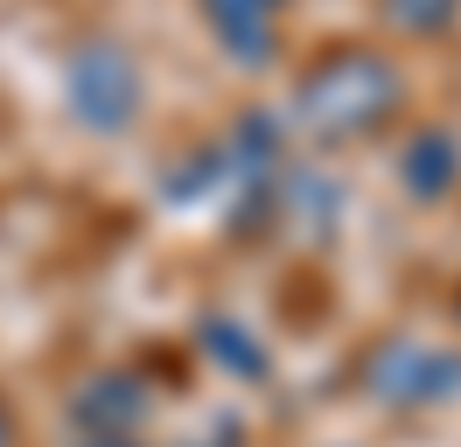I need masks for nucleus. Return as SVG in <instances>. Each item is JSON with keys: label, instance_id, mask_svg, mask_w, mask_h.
I'll return each mask as SVG.
<instances>
[{"label": "nucleus", "instance_id": "20e7f679", "mask_svg": "<svg viewBox=\"0 0 461 447\" xmlns=\"http://www.w3.org/2000/svg\"><path fill=\"white\" fill-rule=\"evenodd\" d=\"M210 14H217V28H224L238 63H266L273 56V14H280V0H210Z\"/></svg>", "mask_w": 461, "mask_h": 447}, {"label": "nucleus", "instance_id": "39448f33", "mask_svg": "<svg viewBox=\"0 0 461 447\" xmlns=\"http://www.w3.org/2000/svg\"><path fill=\"white\" fill-rule=\"evenodd\" d=\"M455 168H461V147L447 133H420L412 147H405V182L420 196H440L447 182H455Z\"/></svg>", "mask_w": 461, "mask_h": 447}, {"label": "nucleus", "instance_id": "f03ea898", "mask_svg": "<svg viewBox=\"0 0 461 447\" xmlns=\"http://www.w3.org/2000/svg\"><path fill=\"white\" fill-rule=\"evenodd\" d=\"M70 112L85 119L91 133H119V126H133V112H140V70H133V56L113 50V42H91L85 56H70Z\"/></svg>", "mask_w": 461, "mask_h": 447}, {"label": "nucleus", "instance_id": "423d86ee", "mask_svg": "<svg viewBox=\"0 0 461 447\" xmlns=\"http://www.w3.org/2000/svg\"><path fill=\"white\" fill-rule=\"evenodd\" d=\"M392 22H405V28H440V22H455V0H392Z\"/></svg>", "mask_w": 461, "mask_h": 447}, {"label": "nucleus", "instance_id": "6e6552de", "mask_svg": "<svg viewBox=\"0 0 461 447\" xmlns=\"http://www.w3.org/2000/svg\"><path fill=\"white\" fill-rule=\"evenodd\" d=\"M98 447H126V441H119V433H113V441H98Z\"/></svg>", "mask_w": 461, "mask_h": 447}, {"label": "nucleus", "instance_id": "7ed1b4c3", "mask_svg": "<svg viewBox=\"0 0 461 447\" xmlns=\"http://www.w3.org/2000/svg\"><path fill=\"white\" fill-rule=\"evenodd\" d=\"M371 385L384 398H447V391H461V357L420 350V342H384L371 363Z\"/></svg>", "mask_w": 461, "mask_h": 447}, {"label": "nucleus", "instance_id": "f257e3e1", "mask_svg": "<svg viewBox=\"0 0 461 447\" xmlns=\"http://www.w3.org/2000/svg\"><path fill=\"white\" fill-rule=\"evenodd\" d=\"M392 98H399L392 63H377V56H336L329 70H315L301 84V119L315 133H364V126H377L392 112Z\"/></svg>", "mask_w": 461, "mask_h": 447}, {"label": "nucleus", "instance_id": "0eeeda50", "mask_svg": "<svg viewBox=\"0 0 461 447\" xmlns=\"http://www.w3.org/2000/svg\"><path fill=\"white\" fill-rule=\"evenodd\" d=\"M210 335H217V357H238V363H245V370H259V357H252V350L238 342V335H245V329H224V322H217V329H210Z\"/></svg>", "mask_w": 461, "mask_h": 447}]
</instances>
